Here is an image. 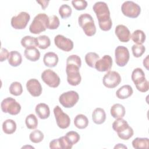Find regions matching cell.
I'll use <instances>...</instances> for the list:
<instances>
[{
    "mask_svg": "<svg viewBox=\"0 0 149 149\" xmlns=\"http://www.w3.org/2000/svg\"><path fill=\"white\" fill-rule=\"evenodd\" d=\"M20 42L22 45L26 48L36 46V38L30 36H26L23 37Z\"/></svg>",
    "mask_w": 149,
    "mask_h": 149,
    "instance_id": "obj_34",
    "label": "cell"
},
{
    "mask_svg": "<svg viewBox=\"0 0 149 149\" xmlns=\"http://www.w3.org/2000/svg\"><path fill=\"white\" fill-rule=\"evenodd\" d=\"M26 88L33 97H38L42 93V86L37 79H31L26 83Z\"/></svg>",
    "mask_w": 149,
    "mask_h": 149,
    "instance_id": "obj_15",
    "label": "cell"
},
{
    "mask_svg": "<svg viewBox=\"0 0 149 149\" xmlns=\"http://www.w3.org/2000/svg\"><path fill=\"white\" fill-rule=\"evenodd\" d=\"M73 6L77 10H82L87 6V2L84 0H73L72 1Z\"/></svg>",
    "mask_w": 149,
    "mask_h": 149,
    "instance_id": "obj_40",
    "label": "cell"
},
{
    "mask_svg": "<svg viewBox=\"0 0 149 149\" xmlns=\"http://www.w3.org/2000/svg\"><path fill=\"white\" fill-rule=\"evenodd\" d=\"M115 62L116 65L120 67L125 66L128 62L130 58V54L127 48L119 45L115 50Z\"/></svg>",
    "mask_w": 149,
    "mask_h": 149,
    "instance_id": "obj_8",
    "label": "cell"
},
{
    "mask_svg": "<svg viewBox=\"0 0 149 149\" xmlns=\"http://www.w3.org/2000/svg\"><path fill=\"white\" fill-rule=\"evenodd\" d=\"M50 148H61V146L59 143V139H54L49 143Z\"/></svg>",
    "mask_w": 149,
    "mask_h": 149,
    "instance_id": "obj_44",
    "label": "cell"
},
{
    "mask_svg": "<svg viewBox=\"0 0 149 149\" xmlns=\"http://www.w3.org/2000/svg\"><path fill=\"white\" fill-rule=\"evenodd\" d=\"M93 9L98 19L100 28L103 31L109 30L112 27V22L107 4L104 2L98 1L94 3Z\"/></svg>",
    "mask_w": 149,
    "mask_h": 149,
    "instance_id": "obj_2",
    "label": "cell"
},
{
    "mask_svg": "<svg viewBox=\"0 0 149 149\" xmlns=\"http://www.w3.org/2000/svg\"><path fill=\"white\" fill-rule=\"evenodd\" d=\"M149 139L148 138L136 137L132 141V146L134 148H148Z\"/></svg>",
    "mask_w": 149,
    "mask_h": 149,
    "instance_id": "obj_29",
    "label": "cell"
},
{
    "mask_svg": "<svg viewBox=\"0 0 149 149\" xmlns=\"http://www.w3.org/2000/svg\"><path fill=\"white\" fill-rule=\"evenodd\" d=\"M132 50L133 56L136 58H139L145 52L146 48L142 44H134L132 46Z\"/></svg>",
    "mask_w": 149,
    "mask_h": 149,
    "instance_id": "obj_38",
    "label": "cell"
},
{
    "mask_svg": "<svg viewBox=\"0 0 149 149\" xmlns=\"http://www.w3.org/2000/svg\"><path fill=\"white\" fill-rule=\"evenodd\" d=\"M129 127V125L127 121L122 118L116 119L112 123V128L116 132H117V134L123 132Z\"/></svg>",
    "mask_w": 149,
    "mask_h": 149,
    "instance_id": "obj_23",
    "label": "cell"
},
{
    "mask_svg": "<svg viewBox=\"0 0 149 149\" xmlns=\"http://www.w3.org/2000/svg\"><path fill=\"white\" fill-rule=\"evenodd\" d=\"M111 115L115 119L122 118L125 115V108L120 104H115L111 108Z\"/></svg>",
    "mask_w": 149,
    "mask_h": 149,
    "instance_id": "obj_24",
    "label": "cell"
},
{
    "mask_svg": "<svg viewBox=\"0 0 149 149\" xmlns=\"http://www.w3.org/2000/svg\"><path fill=\"white\" fill-rule=\"evenodd\" d=\"M24 55L28 60L33 62L38 61L40 57V52L35 47L26 48Z\"/></svg>",
    "mask_w": 149,
    "mask_h": 149,
    "instance_id": "obj_21",
    "label": "cell"
},
{
    "mask_svg": "<svg viewBox=\"0 0 149 149\" xmlns=\"http://www.w3.org/2000/svg\"><path fill=\"white\" fill-rule=\"evenodd\" d=\"M65 136L70 143V144L72 146L76 144L80 140V135L78 134V133L74 131L68 132L66 133Z\"/></svg>",
    "mask_w": 149,
    "mask_h": 149,
    "instance_id": "obj_37",
    "label": "cell"
},
{
    "mask_svg": "<svg viewBox=\"0 0 149 149\" xmlns=\"http://www.w3.org/2000/svg\"><path fill=\"white\" fill-rule=\"evenodd\" d=\"M9 55V53L8 51L4 48H2L1 51V54H0L1 62H3V61H5L7 58H8Z\"/></svg>",
    "mask_w": 149,
    "mask_h": 149,
    "instance_id": "obj_43",
    "label": "cell"
},
{
    "mask_svg": "<svg viewBox=\"0 0 149 149\" xmlns=\"http://www.w3.org/2000/svg\"><path fill=\"white\" fill-rule=\"evenodd\" d=\"M30 19V15L26 12H21L11 19V25L15 29H24Z\"/></svg>",
    "mask_w": 149,
    "mask_h": 149,
    "instance_id": "obj_12",
    "label": "cell"
},
{
    "mask_svg": "<svg viewBox=\"0 0 149 149\" xmlns=\"http://www.w3.org/2000/svg\"><path fill=\"white\" fill-rule=\"evenodd\" d=\"M54 43L58 48L65 52H69L73 48V42L70 39L61 34L55 37Z\"/></svg>",
    "mask_w": 149,
    "mask_h": 149,
    "instance_id": "obj_13",
    "label": "cell"
},
{
    "mask_svg": "<svg viewBox=\"0 0 149 149\" xmlns=\"http://www.w3.org/2000/svg\"><path fill=\"white\" fill-rule=\"evenodd\" d=\"M1 107L3 112L8 113L12 115L18 114L21 110L20 104L12 97L3 99L1 102Z\"/></svg>",
    "mask_w": 149,
    "mask_h": 149,
    "instance_id": "obj_5",
    "label": "cell"
},
{
    "mask_svg": "<svg viewBox=\"0 0 149 149\" xmlns=\"http://www.w3.org/2000/svg\"><path fill=\"white\" fill-rule=\"evenodd\" d=\"M148 55H147V56H146V58L143 60V65H144V66L146 67V68L147 70H148Z\"/></svg>",
    "mask_w": 149,
    "mask_h": 149,
    "instance_id": "obj_46",
    "label": "cell"
},
{
    "mask_svg": "<svg viewBox=\"0 0 149 149\" xmlns=\"http://www.w3.org/2000/svg\"><path fill=\"white\" fill-rule=\"evenodd\" d=\"M112 66V59L109 55H104L101 59H99L95 64V68L99 72L109 71Z\"/></svg>",
    "mask_w": 149,
    "mask_h": 149,
    "instance_id": "obj_14",
    "label": "cell"
},
{
    "mask_svg": "<svg viewBox=\"0 0 149 149\" xmlns=\"http://www.w3.org/2000/svg\"><path fill=\"white\" fill-rule=\"evenodd\" d=\"M2 130L3 132L8 134L13 133L16 130V123L12 119H7L2 123Z\"/></svg>",
    "mask_w": 149,
    "mask_h": 149,
    "instance_id": "obj_27",
    "label": "cell"
},
{
    "mask_svg": "<svg viewBox=\"0 0 149 149\" xmlns=\"http://www.w3.org/2000/svg\"><path fill=\"white\" fill-rule=\"evenodd\" d=\"M8 62L12 66L16 67L20 65L22 62V57L20 52L17 51H12L9 52L8 58Z\"/></svg>",
    "mask_w": 149,
    "mask_h": 149,
    "instance_id": "obj_25",
    "label": "cell"
},
{
    "mask_svg": "<svg viewBox=\"0 0 149 149\" xmlns=\"http://www.w3.org/2000/svg\"><path fill=\"white\" fill-rule=\"evenodd\" d=\"M131 38L136 44L141 45L143 44L146 40V34L143 31L141 30H136L131 36Z\"/></svg>",
    "mask_w": 149,
    "mask_h": 149,
    "instance_id": "obj_30",
    "label": "cell"
},
{
    "mask_svg": "<svg viewBox=\"0 0 149 149\" xmlns=\"http://www.w3.org/2000/svg\"><path fill=\"white\" fill-rule=\"evenodd\" d=\"M49 17L45 13H39L36 15L29 26L30 33L37 34L48 29Z\"/></svg>",
    "mask_w": 149,
    "mask_h": 149,
    "instance_id": "obj_3",
    "label": "cell"
},
{
    "mask_svg": "<svg viewBox=\"0 0 149 149\" xmlns=\"http://www.w3.org/2000/svg\"><path fill=\"white\" fill-rule=\"evenodd\" d=\"M79 99L78 93L75 91H69L62 93L59 98L61 104L66 108H72L77 102Z\"/></svg>",
    "mask_w": 149,
    "mask_h": 149,
    "instance_id": "obj_6",
    "label": "cell"
},
{
    "mask_svg": "<svg viewBox=\"0 0 149 149\" xmlns=\"http://www.w3.org/2000/svg\"><path fill=\"white\" fill-rule=\"evenodd\" d=\"M37 116L41 119L48 118L50 115V110L48 105L45 103H40L37 105L35 109Z\"/></svg>",
    "mask_w": 149,
    "mask_h": 149,
    "instance_id": "obj_19",
    "label": "cell"
},
{
    "mask_svg": "<svg viewBox=\"0 0 149 149\" xmlns=\"http://www.w3.org/2000/svg\"><path fill=\"white\" fill-rule=\"evenodd\" d=\"M74 124L78 129H85L88 125V120L84 115L79 114L76 115L74 119Z\"/></svg>",
    "mask_w": 149,
    "mask_h": 149,
    "instance_id": "obj_26",
    "label": "cell"
},
{
    "mask_svg": "<svg viewBox=\"0 0 149 149\" xmlns=\"http://www.w3.org/2000/svg\"><path fill=\"white\" fill-rule=\"evenodd\" d=\"M121 10L125 16L130 18L138 17L141 12L140 6L136 3L130 1L124 2L122 5Z\"/></svg>",
    "mask_w": 149,
    "mask_h": 149,
    "instance_id": "obj_7",
    "label": "cell"
},
{
    "mask_svg": "<svg viewBox=\"0 0 149 149\" xmlns=\"http://www.w3.org/2000/svg\"><path fill=\"white\" fill-rule=\"evenodd\" d=\"M37 2L39 3L41 5V6L43 9H45L46 8V7H47V6H48L49 1H37Z\"/></svg>",
    "mask_w": 149,
    "mask_h": 149,
    "instance_id": "obj_45",
    "label": "cell"
},
{
    "mask_svg": "<svg viewBox=\"0 0 149 149\" xmlns=\"http://www.w3.org/2000/svg\"><path fill=\"white\" fill-rule=\"evenodd\" d=\"M36 46H37L39 48L45 49L50 46L51 41L48 36L42 35L36 38Z\"/></svg>",
    "mask_w": 149,
    "mask_h": 149,
    "instance_id": "obj_28",
    "label": "cell"
},
{
    "mask_svg": "<svg viewBox=\"0 0 149 149\" xmlns=\"http://www.w3.org/2000/svg\"><path fill=\"white\" fill-rule=\"evenodd\" d=\"M72 12L71 8L67 4H63L59 7V13L62 19H66L70 16Z\"/></svg>",
    "mask_w": 149,
    "mask_h": 149,
    "instance_id": "obj_36",
    "label": "cell"
},
{
    "mask_svg": "<svg viewBox=\"0 0 149 149\" xmlns=\"http://www.w3.org/2000/svg\"><path fill=\"white\" fill-rule=\"evenodd\" d=\"M132 80L134 83L136 87L141 84L146 80L145 77V73L140 68H136L133 70L132 73Z\"/></svg>",
    "mask_w": 149,
    "mask_h": 149,
    "instance_id": "obj_17",
    "label": "cell"
},
{
    "mask_svg": "<svg viewBox=\"0 0 149 149\" xmlns=\"http://www.w3.org/2000/svg\"><path fill=\"white\" fill-rule=\"evenodd\" d=\"M78 22L86 36L91 37L95 34L96 27L93 18L90 14H81L79 17Z\"/></svg>",
    "mask_w": 149,
    "mask_h": 149,
    "instance_id": "obj_4",
    "label": "cell"
},
{
    "mask_svg": "<svg viewBox=\"0 0 149 149\" xmlns=\"http://www.w3.org/2000/svg\"><path fill=\"white\" fill-rule=\"evenodd\" d=\"M41 77L42 81L50 87L56 88L60 84L61 80L59 76L51 69L43 71Z\"/></svg>",
    "mask_w": 149,
    "mask_h": 149,
    "instance_id": "obj_10",
    "label": "cell"
},
{
    "mask_svg": "<svg viewBox=\"0 0 149 149\" xmlns=\"http://www.w3.org/2000/svg\"><path fill=\"white\" fill-rule=\"evenodd\" d=\"M92 119L95 124L103 123L106 119V113L104 109L101 108H95L92 113Z\"/></svg>",
    "mask_w": 149,
    "mask_h": 149,
    "instance_id": "obj_20",
    "label": "cell"
},
{
    "mask_svg": "<svg viewBox=\"0 0 149 149\" xmlns=\"http://www.w3.org/2000/svg\"><path fill=\"white\" fill-rule=\"evenodd\" d=\"M115 148H127V147L124 146L123 144H118V145L115 146Z\"/></svg>",
    "mask_w": 149,
    "mask_h": 149,
    "instance_id": "obj_47",
    "label": "cell"
},
{
    "mask_svg": "<svg viewBox=\"0 0 149 149\" xmlns=\"http://www.w3.org/2000/svg\"><path fill=\"white\" fill-rule=\"evenodd\" d=\"M54 113L56 124L61 129H66L70 126V119L68 115L64 113L59 106L56 105L54 108Z\"/></svg>",
    "mask_w": 149,
    "mask_h": 149,
    "instance_id": "obj_9",
    "label": "cell"
},
{
    "mask_svg": "<svg viewBox=\"0 0 149 149\" xmlns=\"http://www.w3.org/2000/svg\"><path fill=\"white\" fill-rule=\"evenodd\" d=\"M61 148L62 149H70L72 147V145L70 144L65 136H62L59 138Z\"/></svg>",
    "mask_w": 149,
    "mask_h": 149,
    "instance_id": "obj_42",
    "label": "cell"
},
{
    "mask_svg": "<svg viewBox=\"0 0 149 149\" xmlns=\"http://www.w3.org/2000/svg\"><path fill=\"white\" fill-rule=\"evenodd\" d=\"M58 55L53 52H48L45 54L43 58V62L45 66L49 68L55 67L58 62Z\"/></svg>",
    "mask_w": 149,
    "mask_h": 149,
    "instance_id": "obj_18",
    "label": "cell"
},
{
    "mask_svg": "<svg viewBox=\"0 0 149 149\" xmlns=\"http://www.w3.org/2000/svg\"><path fill=\"white\" fill-rule=\"evenodd\" d=\"M59 20L57 16L52 15L49 17V23L48 29L50 30L56 29L59 26Z\"/></svg>",
    "mask_w": 149,
    "mask_h": 149,
    "instance_id": "obj_39",
    "label": "cell"
},
{
    "mask_svg": "<svg viewBox=\"0 0 149 149\" xmlns=\"http://www.w3.org/2000/svg\"><path fill=\"white\" fill-rule=\"evenodd\" d=\"M9 90L10 93L15 96L20 95L23 93L22 86L21 83L18 81H15L11 83Z\"/></svg>",
    "mask_w": 149,
    "mask_h": 149,
    "instance_id": "obj_32",
    "label": "cell"
},
{
    "mask_svg": "<svg viewBox=\"0 0 149 149\" xmlns=\"http://www.w3.org/2000/svg\"><path fill=\"white\" fill-rule=\"evenodd\" d=\"M133 93L132 87L130 85H124L120 87L116 92V97L119 99H126L130 97Z\"/></svg>",
    "mask_w": 149,
    "mask_h": 149,
    "instance_id": "obj_22",
    "label": "cell"
},
{
    "mask_svg": "<svg viewBox=\"0 0 149 149\" xmlns=\"http://www.w3.org/2000/svg\"><path fill=\"white\" fill-rule=\"evenodd\" d=\"M26 126L29 129H35L38 126V120L35 115L31 113L29 115L25 120Z\"/></svg>",
    "mask_w": 149,
    "mask_h": 149,
    "instance_id": "obj_33",
    "label": "cell"
},
{
    "mask_svg": "<svg viewBox=\"0 0 149 149\" xmlns=\"http://www.w3.org/2000/svg\"><path fill=\"white\" fill-rule=\"evenodd\" d=\"M81 61L80 58L77 55H72L66 59V72L67 74V81L73 86L79 84L81 77L79 72Z\"/></svg>",
    "mask_w": 149,
    "mask_h": 149,
    "instance_id": "obj_1",
    "label": "cell"
},
{
    "mask_svg": "<svg viewBox=\"0 0 149 149\" xmlns=\"http://www.w3.org/2000/svg\"><path fill=\"white\" fill-rule=\"evenodd\" d=\"M30 141L34 143H38L44 139V134L39 130H35L31 132L29 136Z\"/></svg>",
    "mask_w": 149,
    "mask_h": 149,
    "instance_id": "obj_35",
    "label": "cell"
},
{
    "mask_svg": "<svg viewBox=\"0 0 149 149\" xmlns=\"http://www.w3.org/2000/svg\"><path fill=\"white\" fill-rule=\"evenodd\" d=\"M99 59V55L95 52H90L85 55V61L87 65L91 68H95V64Z\"/></svg>",
    "mask_w": 149,
    "mask_h": 149,
    "instance_id": "obj_31",
    "label": "cell"
},
{
    "mask_svg": "<svg viewBox=\"0 0 149 149\" xmlns=\"http://www.w3.org/2000/svg\"><path fill=\"white\" fill-rule=\"evenodd\" d=\"M115 33L119 40L121 42H127L131 38L130 32L129 29L125 25H118L115 27Z\"/></svg>",
    "mask_w": 149,
    "mask_h": 149,
    "instance_id": "obj_16",
    "label": "cell"
},
{
    "mask_svg": "<svg viewBox=\"0 0 149 149\" xmlns=\"http://www.w3.org/2000/svg\"><path fill=\"white\" fill-rule=\"evenodd\" d=\"M133 134H134V132L133 129L129 126L123 132L118 134V136L120 139L124 140H127L130 139L133 136Z\"/></svg>",
    "mask_w": 149,
    "mask_h": 149,
    "instance_id": "obj_41",
    "label": "cell"
},
{
    "mask_svg": "<svg viewBox=\"0 0 149 149\" xmlns=\"http://www.w3.org/2000/svg\"><path fill=\"white\" fill-rule=\"evenodd\" d=\"M121 81V77L119 73L115 71H109L102 79L104 85L109 88H113L118 86Z\"/></svg>",
    "mask_w": 149,
    "mask_h": 149,
    "instance_id": "obj_11",
    "label": "cell"
}]
</instances>
